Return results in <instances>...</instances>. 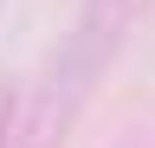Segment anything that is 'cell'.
Masks as SVG:
<instances>
[{
	"mask_svg": "<svg viewBox=\"0 0 155 148\" xmlns=\"http://www.w3.org/2000/svg\"><path fill=\"white\" fill-rule=\"evenodd\" d=\"M0 148H39L32 135V103L19 90H0Z\"/></svg>",
	"mask_w": 155,
	"mask_h": 148,
	"instance_id": "cell-2",
	"label": "cell"
},
{
	"mask_svg": "<svg viewBox=\"0 0 155 148\" xmlns=\"http://www.w3.org/2000/svg\"><path fill=\"white\" fill-rule=\"evenodd\" d=\"M142 13H149V0H84V7H78L65 45H58V58L45 71V90L32 97V135H39V148H45L58 129H71V116L84 109L97 77L110 71V58L129 45V32H136Z\"/></svg>",
	"mask_w": 155,
	"mask_h": 148,
	"instance_id": "cell-1",
	"label": "cell"
}]
</instances>
